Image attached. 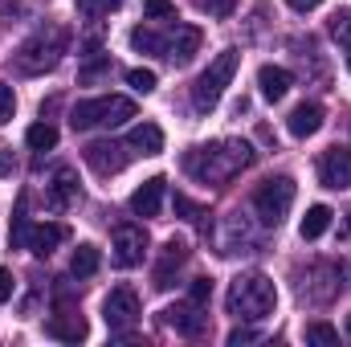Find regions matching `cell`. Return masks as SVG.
Segmentation results:
<instances>
[{
    "label": "cell",
    "mask_w": 351,
    "mask_h": 347,
    "mask_svg": "<svg viewBox=\"0 0 351 347\" xmlns=\"http://www.w3.org/2000/svg\"><path fill=\"white\" fill-rule=\"evenodd\" d=\"M250 164H254V147L245 139H217L184 156V172L196 176L200 184H225L237 172H245Z\"/></svg>",
    "instance_id": "obj_1"
},
{
    "label": "cell",
    "mask_w": 351,
    "mask_h": 347,
    "mask_svg": "<svg viewBox=\"0 0 351 347\" xmlns=\"http://www.w3.org/2000/svg\"><path fill=\"white\" fill-rule=\"evenodd\" d=\"M66 49H70V29H62V25H45V29H37L33 37H25V41L16 45V53H12V70L25 74V78L49 74V70H58V62L66 58Z\"/></svg>",
    "instance_id": "obj_2"
},
{
    "label": "cell",
    "mask_w": 351,
    "mask_h": 347,
    "mask_svg": "<svg viewBox=\"0 0 351 347\" xmlns=\"http://www.w3.org/2000/svg\"><path fill=\"white\" fill-rule=\"evenodd\" d=\"M225 307L241 323H262L265 315H274V307H278V290H274V282L265 274H258V270L254 274H237L229 282Z\"/></svg>",
    "instance_id": "obj_3"
},
{
    "label": "cell",
    "mask_w": 351,
    "mask_h": 347,
    "mask_svg": "<svg viewBox=\"0 0 351 347\" xmlns=\"http://www.w3.org/2000/svg\"><path fill=\"white\" fill-rule=\"evenodd\" d=\"M237 66H241V53H237V49H221V53L208 62V70H204V74L196 78V86H192V106H196L200 115H208V110L221 102V94L233 82Z\"/></svg>",
    "instance_id": "obj_4"
},
{
    "label": "cell",
    "mask_w": 351,
    "mask_h": 347,
    "mask_svg": "<svg viewBox=\"0 0 351 347\" xmlns=\"http://www.w3.org/2000/svg\"><path fill=\"white\" fill-rule=\"evenodd\" d=\"M127 119H135V102L123 94H106V98H86L74 106L70 127L74 131H90V127H123Z\"/></svg>",
    "instance_id": "obj_5"
},
{
    "label": "cell",
    "mask_w": 351,
    "mask_h": 347,
    "mask_svg": "<svg viewBox=\"0 0 351 347\" xmlns=\"http://www.w3.org/2000/svg\"><path fill=\"white\" fill-rule=\"evenodd\" d=\"M290 204H294V180L290 176H274V180H265L262 188L254 192V217L262 221L265 229H278L286 221Z\"/></svg>",
    "instance_id": "obj_6"
},
{
    "label": "cell",
    "mask_w": 351,
    "mask_h": 347,
    "mask_svg": "<svg viewBox=\"0 0 351 347\" xmlns=\"http://www.w3.org/2000/svg\"><path fill=\"white\" fill-rule=\"evenodd\" d=\"M102 319H106L110 331L135 327V323H139V294H135L131 286H114V290L106 294V302H102Z\"/></svg>",
    "instance_id": "obj_7"
},
{
    "label": "cell",
    "mask_w": 351,
    "mask_h": 347,
    "mask_svg": "<svg viewBox=\"0 0 351 347\" xmlns=\"http://www.w3.org/2000/svg\"><path fill=\"white\" fill-rule=\"evenodd\" d=\"M110 250H114L110 258H114L119 270H131V265H139V261L147 258V233H143L139 225H119Z\"/></svg>",
    "instance_id": "obj_8"
},
{
    "label": "cell",
    "mask_w": 351,
    "mask_h": 347,
    "mask_svg": "<svg viewBox=\"0 0 351 347\" xmlns=\"http://www.w3.org/2000/svg\"><path fill=\"white\" fill-rule=\"evenodd\" d=\"M82 156H86V164L98 176H119L127 168V160H131V147L127 143H114V139H98V143H90Z\"/></svg>",
    "instance_id": "obj_9"
},
{
    "label": "cell",
    "mask_w": 351,
    "mask_h": 347,
    "mask_svg": "<svg viewBox=\"0 0 351 347\" xmlns=\"http://www.w3.org/2000/svg\"><path fill=\"white\" fill-rule=\"evenodd\" d=\"M164 327H172L176 335H188V339H196V335H204V327H208V315H204V307L200 302H176L164 311Z\"/></svg>",
    "instance_id": "obj_10"
},
{
    "label": "cell",
    "mask_w": 351,
    "mask_h": 347,
    "mask_svg": "<svg viewBox=\"0 0 351 347\" xmlns=\"http://www.w3.org/2000/svg\"><path fill=\"white\" fill-rule=\"evenodd\" d=\"M196 53H200V29L196 25H176L164 33V58L172 66H188Z\"/></svg>",
    "instance_id": "obj_11"
},
{
    "label": "cell",
    "mask_w": 351,
    "mask_h": 347,
    "mask_svg": "<svg viewBox=\"0 0 351 347\" xmlns=\"http://www.w3.org/2000/svg\"><path fill=\"white\" fill-rule=\"evenodd\" d=\"M319 184L323 188H351V147H327L319 160Z\"/></svg>",
    "instance_id": "obj_12"
},
{
    "label": "cell",
    "mask_w": 351,
    "mask_h": 347,
    "mask_svg": "<svg viewBox=\"0 0 351 347\" xmlns=\"http://www.w3.org/2000/svg\"><path fill=\"white\" fill-rule=\"evenodd\" d=\"M164 192H168V180H164V176L143 180V184L131 192V213H135V217H160V208H164Z\"/></svg>",
    "instance_id": "obj_13"
},
{
    "label": "cell",
    "mask_w": 351,
    "mask_h": 347,
    "mask_svg": "<svg viewBox=\"0 0 351 347\" xmlns=\"http://www.w3.org/2000/svg\"><path fill=\"white\" fill-rule=\"evenodd\" d=\"M188 261V246L184 241H164V254H160V265H156V274H152V286L156 290H172L176 274H180V265Z\"/></svg>",
    "instance_id": "obj_14"
},
{
    "label": "cell",
    "mask_w": 351,
    "mask_h": 347,
    "mask_svg": "<svg viewBox=\"0 0 351 347\" xmlns=\"http://www.w3.org/2000/svg\"><path fill=\"white\" fill-rule=\"evenodd\" d=\"M74 200H78V176H74V168H58L49 188H45V204L53 213H66Z\"/></svg>",
    "instance_id": "obj_15"
},
{
    "label": "cell",
    "mask_w": 351,
    "mask_h": 347,
    "mask_svg": "<svg viewBox=\"0 0 351 347\" xmlns=\"http://www.w3.org/2000/svg\"><path fill=\"white\" fill-rule=\"evenodd\" d=\"M66 237H70V229H66V225H33V229H29L25 250H29L33 258H49Z\"/></svg>",
    "instance_id": "obj_16"
},
{
    "label": "cell",
    "mask_w": 351,
    "mask_h": 347,
    "mask_svg": "<svg viewBox=\"0 0 351 347\" xmlns=\"http://www.w3.org/2000/svg\"><path fill=\"white\" fill-rule=\"evenodd\" d=\"M45 331L53 335V339H62V344H82L86 339V319L78 315V311H58L49 323H45Z\"/></svg>",
    "instance_id": "obj_17"
},
{
    "label": "cell",
    "mask_w": 351,
    "mask_h": 347,
    "mask_svg": "<svg viewBox=\"0 0 351 347\" xmlns=\"http://www.w3.org/2000/svg\"><path fill=\"white\" fill-rule=\"evenodd\" d=\"M286 127H290L294 139H311V135H319V127H323V106H319V102H302V106H294L290 119H286Z\"/></svg>",
    "instance_id": "obj_18"
},
{
    "label": "cell",
    "mask_w": 351,
    "mask_h": 347,
    "mask_svg": "<svg viewBox=\"0 0 351 347\" xmlns=\"http://www.w3.org/2000/svg\"><path fill=\"white\" fill-rule=\"evenodd\" d=\"M258 86H262V98L265 102H282L290 86H294V78H290V70H282V66H262L258 70Z\"/></svg>",
    "instance_id": "obj_19"
},
{
    "label": "cell",
    "mask_w": 351,
    "mask_h": 347,
    "mask_svg": "<svg viewBox=\"0 0 351 347\" xmlns=\"http://www.w3.org/2000/svg\"><path fill=\"white\" fill-rule=\"evenodd\" d=\"M127 147H131L135 156H160V152H164V131H160L156 123H139V127H131Z\"/></svg>",
    "instance_id": "obj_20"
},
{
    "label": "cell",
    "mask_w": 351,
    "mask_h": 347,
    "mask_svg": "<svg viewBox=\"0 0 351 347\" xmlns=\"http://www.w3.org/2000/svg\"><path fill=\"white\" fill-rule=\"evenodd\" d=\"M331 217H335V213H331L327 204H311V208H306V217H302V237H306V241L323 237V233L331 229Z\"/></svg>",
    "instance_id": "obj_21"
},
{
    "label": "cell",
    "mask_w": 351,
    "mask_h": 347,
    "mask_svg": "<svg viewBox=\"0 0 351 347\" xmlns=\"http://www.w3.org/2000/svg\"><path fill=\"white\" fill-rule=\"evenodd\" d=\"M98 265H102L98 246H78L74 258H70V274H74V278H90V274H98Z\"/></svg>",
    "instance_id": "obj_22"
},
{
    "label": "cell",
    "mask_w": 351,
    "mask_h": 347,
    "mask_svg": "<svg viewBox=\"0 0 351 347\" xmlns=\"http://www.w3.org/2000/svg\"><path fill=\"white\" fill-rule=\"evenodd\" d=\"M25 139H29L33 152H53V147H58V127H53V123H33V127L25 131Z\"/></svg>",
    "instance_id": "obj_23"
},
{
    "label": "cell",
    "mask_w": 351,
    "mask_h": 347,
    "mask_svg": "<svg viewBox=\"0 0 351 347\" xmlns=\"http://www.w3.org/2000/svg\"><path fill=\"white\" fill-rule=\"evenodd\" d=\"M131 45H135L139 53L164 58V33H156V29H135V33H131Z\"/></svg>",
    "instance_id": "obj_24"
},
{
    "label": "cell",
    "mask_w": 351,
    "mask_h": 347,
    "mask_svg": "<svg viewBox=\"0 0 351 347\" xmlns=\"http://www.w3.org/2000/svg\"><path fill=\"white\" fill-rule=\"evenodd\" d=\"M306 344L335 347V344H339V331H335L331 323H311V327H306Z\"/></svg>",
    "instance_id": "obj_25"
},
{
    "label": "cell",
    "mask_w": 351,
    "mask_h": 347,
    "mask_svg": "<svg viewBox=\"0 0 351 347\" xmlns=\"http://www.w3.org/2000/svg\"><path fill=\"white\" fill-rule=\"evenodd\" d=\"M331 37H335L339 45H348V49H351V8H343V12H335V16H331Z\"/></svg>",
    "instance_id": "obj_26"
},
{
    "label": "cell",
    "mask_w": 351,
    "mask_h": 347,
    "mask_svg": "<svg viewBox=\"0 0 351 347\" xmlns=\"http://www.w3.org/2000/svg\"><path fill=\"white\" fill-rule=\"evenodd\" d=\"M29 229H33V225H29V217H25V200H21V204H16V217H12V246H21V250H25Z\"/></svg>",
    "instance_id": "obj_27"
},
{
    "label": "cell",
    "mask_w": 351,
    "mask_h": 347,
    "mask_svg": "<svg viewBox=\"0 0 351 347\" xmlns=\"http://www.w3.org/2000/svg\"><path fill=\"white\" fill-rule=\"evenodd\" d=\"M143 12L152 21H176V4L172 0H143Z\"/></svg>",
    "instance_id": "obj_28"
},
{
    "label": "cell",
    "mask_w": 351,
    "mask_h": 347,
    "mask_svg": "<svg viewBox=\"0 0 351 347\" xmlns=\"http://www.w3.org/2000/svg\"><path fill=\"white\" fill-rule=\"evenodd\" d=\"M127 82H131V90H139V94H152L156 90V70H127Z\"/></svg>",
    "instance_id": "obj_29"
},
{
    "label": "cell",
    "mask_w": 351,
    "mask_h": 347,
    "mask_svg": "<svg viewBox=\"0 0 351 347\" xmlns=\"http://www.w3.org/2000/svg\"><path fill=\"white\" fill-rule=\"evenodd\" d=\"M176 213H180L184 221H200V217H208V213H204V208H200L196 200H188L184 192H176Z\"/></svg>",
    "instance_id": "obj_30"
},
{
    "label": "cell",
    "mask_w": 351,
    "mask_h": 347,
    "mask_svg": "<svg viewBox=\"0 0 351 347\" xmlns=\"http://www.w3.org/2000/svg\"><path fill=\"white\" fill-rule=\"evenodd\" d=\"M12 115H16V94L8 82H0V123H12Z\"/></svg>",
    "instance_id": "obj_31"
},
{
    "label": "cell",
    "mask_w": 351,
    "mask_h": 347,
    "mask_svg": "<svg viewBox=\"0 0 351 347\" xmlns=\"http://www.w3.org/2000/svg\"><path fill=\"white\" fill-rule=\"evenodd\" d=\"M123 0H78V8L86 12V16H106V12H114Z\"/></svg>",
    "instance_id": "obj_32"
},
{
    "label": "cell",
    "mask_w": 351,
    "mask_h": 347,
    "mask_svg": "<svg viewBox=\"0 0 351 347\" xmlns=\"http://www.w3.org/2000/svg\"><path fill=\"white\" fill-rule=\"evenodd\" d=\"M188 298L204 307V302L213 298V278H196V282H192V290H188Z\"/></svg>",
    "instance_id": "obj_33"
},
{
    "label": "cell",
    "mask_w": 351,
    "mask_h": 347,
    "mask_svg": "<svg viewBox=\"0 0 351 347\" xmlns=\"http://www.w3.org/2000/svg\"><path fill=\"white\" fill-rule=\"evenodd\" d=\"M258 339H262V331H254V327H233V331H229V347L258 344Z\"/></svg>",
    "instance_id": "obj_34"
},
{
    "label": "cell",
    "mask_w": 351,
    "mask_h": 347,
    "mask_svg": "<svg viewBox=\"0 0 351 347\" xmlns=\"http://www.w3.org/2000/svg\"><path fill=\"white\" fill-rule=\"evenodd\" d=\"M204 8H208L213 16H229V12L237 8V0H204Z\"/></svg>",
    "instance_id": "obj_35"
},
{
    "label": "cell",
    "mask_w": 351,
    "mask_h": 347,
    "mask_svg": "<svg viewBox=\"0 0 351 347\" xmlns=\"http://www.w3.org/2000/svg\"><path fill=\"white\" fill-rule=\"evenodd\" d=\"M12 290H16L12 274H8V270H0V302H8V298H12Z\"/></svg>",
    "instance_id": "obj_36"
},
{
    "label": "cell",
    "mask_w": 351,
    "mask_h": 347,
    "mask_svg": "<svg viewBox=\"0 0 351 347\" xmlns=\"http://www.w3.org/2000/svg\"><path fill=\"white\" fill-rule=\"evenodd\" d=\"M286 4H290V8H298V12H311V8H319L323 0H286Z\"/></svg>",
    "instance_id": "obj_37"
},
{
    "label": "cell",
    "mask_w": 351,
    "mask_h": 347,
    "mask_svg": "<svg viewBox=\"0 0 351 347\" xmlns=\"http://www.w3.org/2000/svg\"><path fill=\"white\" fill-rule=\"evenodd\" d=\"M343 237H351V213H348V225H343Z\"/></svg>",
    "instance_id": "obj_38"
},
{
    "label": "cell",
    "mask_w": 351,
    "mask_h": 347,
    "mask_svg": "<svg viewBox=\"0 0 351 347\" xmlns=\"http://www.w3.org/2000/svg\"><path fill=\"white\" fill-rule=\"evenodd\" d=\"M348 70H351V49H348Z\"/></svg>",
    "instance_id": "obj_39"
},
{
    "label": "cell",
    "mask_w": 351,
    "mask_h": 347,
    "mask_svg": "<svg viewBox=\"0 0 351 347\" xmlns=\"http://www.w3.org/2000/svg\"><path fill=\"white\" fill-rule=\"evenodd\" d=\"M348 335H351V319H348Z\"/></svg>",
    "instance_id": "obj_40"
}]
</instances>
